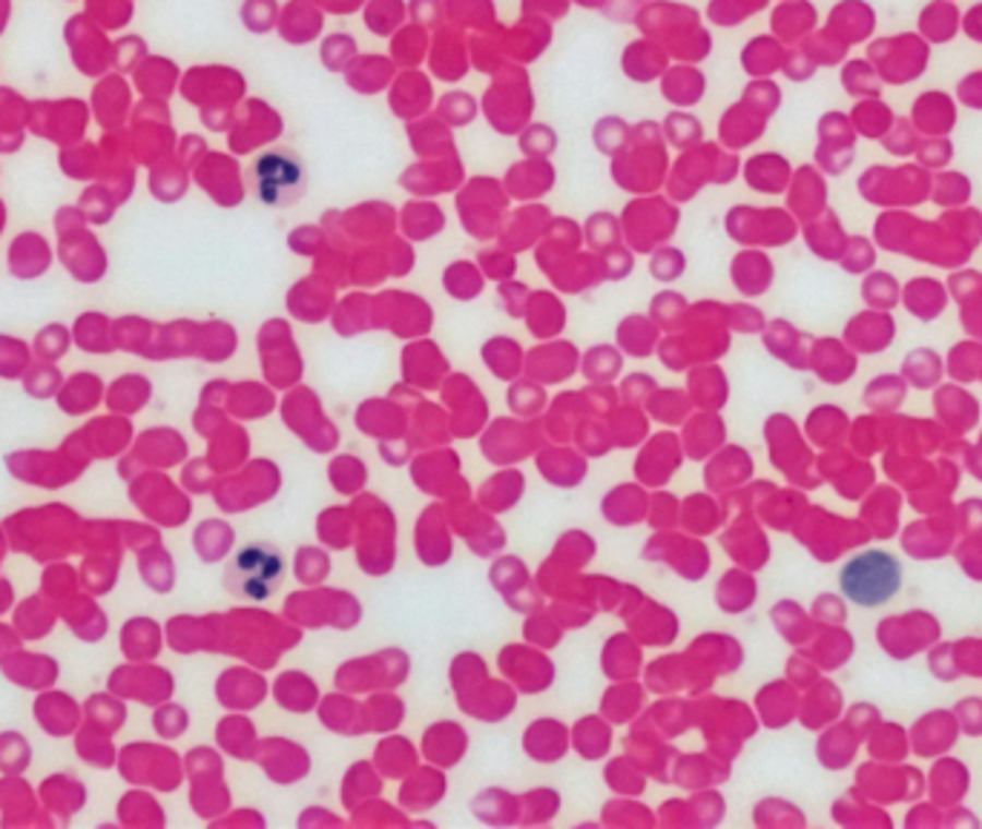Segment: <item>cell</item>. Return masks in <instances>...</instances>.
<instances>
[{
    "instance_id": "6da1fadb",
    "label": "cell",
    "mask_w": 982,
    "mask_h": 829,
    "mask_svg": "<svg viewBox=\"0 0 982 829\" xmlns=\"http://www.w3.org/2000/svg\"><path fill=\"white\" fill-rule=\"evenodd\" d=\"M839 589L859 609H879L902 589V566L888 551H859L839 572Z\"/></svg>"
},
{
    "instance_id": "7a4b0ae2",
    "label": "cell",
    "mask_w": 982,
    "mask_h": 829,
    "mask_svg": "<svg viewBox=\"0 0 982 829\" xmlns=\"http://www.w3.org/2000/svg\"><path fill=\"white\" fill-rule=\"evenodd\" d=\"M282 574H285V557L271 543H248L236 551L230 566L225 572V586L236 597L250 603H265L276 591Z\"/></svg>"
},
{
    "instance_id": "3957f363",
    "label": "cell",
    "mask_w": 982,
    "mask_h": 829,
    "mask_svg": "<svg viewBox=\"0 0 982 829\" xmlns=\"http://www.w3.org/2000/svg\"><path fill=\"white\" fill-rule=\"evenodd\" d=\"M259 202L267 207L290 204L304 190V167L288 149H267L253 164Z\"/></svg>"
},
{
    "instance_id": "277c9868",
    "label": "cell",
    "mask_w": 982,
    "mask_h": 829,
    "mask_svg": "<svg viewBox=\"0 0 982 829\" xmlns=\"http://www.w3.org/2000/svg\"><path fill=\"white\" fill-rule=\"evenodd\" d=\"M63 38H67V44L72 49V61H75V67L84 72L86 79L89 75L98 79V75L112 70V44L107 40L101 26L95 24L86 12L72 17L67 29H63Z\"/></svg>"
},
{
    "instance_id": "5b68a950",
    "label": "cell",
    "mask_w": 982,
    "mask_h": 829,
    "mask_svg": "<svg viewBox=\"0 0 982 829\" xmlns=\"http://www.w3.org/2000/svg\"><path fill=\"white\" fill-rule=\"evenodd\" d=\"M282 121L267 104L248 101V112L242 118H233V130H230V144L233 149L244 153L259 144H271L279 139Z\"/></svg>"
},
{
    "instance_id": "8992f818",
    "label": "cell",
    "mask_w": 982,
    "mask_h": 829,
    "mask_svg": "<svg viewBox=\"0 0 982 829\" xmlns=\"http://www.w3.org/2000/svg\"><path fill=\"white\" fill-rule=\"evenodd\" d=\"M93 112L104 130H116L130 112V86L121 75H107L93 93Z\"/></svg>"
},
{
    "instance_id": "52a82bcc",
    "label": "cell",
    "mask_w": 982,
    "mask_h": 829,
    "mask_svg": "<svg viewBox=\"0 0 982 829\" xmlns=\"http://www.w3.org/2000/svg\"><path fill=\"white\" fill-rule=\"evenodd\" d=\"M276 26L290 44H308L322 32V12L313 7V0H290V7L279 12Z\"/></svg>"
},
{
    "instance_id": "ba28073f",
    "label": "cell",
    "mask_w": 982,
    "mask_h": 829,
    "mask_svg": "<svg viewBox=\"0 0 982 829\" xmlns=\"http://www.w3.org/2000/svg\"><path fill=\"white\" fill-rule=\"evenodd\" d=\"M133 81L147 98H161L164 101V98L176 89V84H181V75L179 67L172 61H167V58H149L147 55V58L135 67Z\"/></svg>"
},
{
    "instance_id": "9c48e42d",
    "label": "cell",
    "mask_w": 982,
    "mask_h": 829,
    "mask_svg": "<svg viewBox=\"0 0 982 829\" xmlns=\"http://www.w3.org/2000/svg\"><path fill=\"white\" fill-rule=\"evenodd\" d=\"M431 104V84L426 81L422 72H414L411 75H403V79L394 84L391 89V109L397 112L399 118H417L420 112H426V107Z\"/></svg>"
},
{
    "instance_id": "30bf717a",
    "label": "cell",
    "mask_w": 982,
    "mask_h": 829,
    "mask_svg": "<svg viewBox=\"0 0 982 829\" xmlns=\"http://www.w3.org/2000/svg\"><path fill=\"white\" fill-rule=\"evenodd\" d=\"M667 72V55L652 40H635L624 52V75L638 84H647L652 79H661Z\"/></svg>"
},
{
    "instance_id": "8fae6325",
    "label": "cell",
    "mask_w": 982,
    "mask_h": 829,
    "mask_svg": "<svg viewBox=\"0 0 982 829\" xmlns=\"http://www.w3.org/2000/svg\"><path fill=\"white\" fill-rule=\"evenodd\" d=\"M663 84V98L675 107H693L704 98V75L693 67H675V70H667L661 75Z\"/></svg>"
},
{
    "instance_id": "7c38bea8",
    "label": "cell",
    "mask_w": 982,
    "mask_h": 829,
    "mask_svg": "<svg viewBox=\"0 0 982 829\" xmlns=\"http://www.w3.org/2000/svg\"><path fill=\"white\" fill-rule=\"evenodd\" d=\"M406 17V0H368L366 3V26L380 38H388L403 29Z\"/></svg>"
},
{
    "instance_id": "4fadbf2b",
    "label": "cell",
    "mask_w": 982,
    "mask_h": 829,
    "mask_svg": "<svg viewBox=\"0 0 982 829\" xmlns=\"http://www.w3.org/2000/svg\"><path fill=\"white\" fill-rule=\"evenodd\" d=\"M86 15L101 29H124L133 17V3L130 0H86Z\"/></svg>"
},
{
    "instance_id": "5bb4252c",
    "label": "cell",
    "mask_w": 982,
    "mask_h": 829,
    "mask_svg": "<svg viewBox=\"0 0 982 829\" xmlns=\"http://www.w3.org/2000/svg\"><path fill=\"white\" fill-rule=\"evenodd\" d=\"M242 24L248 32L265 35L279 24V7L276 0H248L242 7Z\"/></svg>"
},
{
    "instance_id": "9a60e30c",
    "label": "cell",
    "mask_w": 982,
    "mask_h": 829,
    "mask_svg": "<svg viewBox=\"0 0 982 829\" xmlns=\"http://www.w3.org/2000/svg\"><path fill=\"white\" fill-rule=\"evenodd\" d=\"M320 58L327 70L334 72L345 70V67L357 58V40L348 38V35H331V38L322 40Z\"/></svg>"
},
{
    "instance_id": "2e32d148",
    "label": "cell",
    "mask_w": 982,
    "mask_h": 829,
    "mask_svg": "<svg viewBox=\"0 0 982 829\" xmlns=\"http://www.w3.org/2000/svg\"><path fill=\"white\" fill-rule=\"evenodd\" d=\"M147 58V44L141 38H121L112 44V70L116 72H135L141 61Z\"/></svg>"
},
{
    "instance_id": "e0dca14e",
    "label": "cell",
    "mask_w": 982,
    "mask_h": 829,
    "mask_svg": "<svg viewBox=\"0 0 982 829\" xmlns=\"http://www.w3.org/2000/svg\"><path fill=\"white\" fill-rule=\"evenodd\" d=\"M475 112H477V104L471 101V98H468L466 93L445 95V101L440 104V116H443V124H452V127L471 124V121H475Z\"/></svg>"
},
{
    "instance_id": "ac0fdd59",
    "label": "cell",
    "mask_w": 982,
    "mask_h": 829,
    "mask_svg": "<svg viewBox=\"0 0 982 829\" xmlns=\"http://www.w3.org/2000/svg\"><path fill=\"white\" fill-rule=\"evenodd\" d=\"M663 132H667V141L681 144V147L693 144V141H702V124L693 116H686V112H670L667 124H663Z\"/></svg>"
},
{
    "instance_id": "d6986e66",
    "label": "cell",
    "mask_w": 982,
    "mask_h": 829,
    "mask_svg": "<svg viewBox=\"0 0 982 829\" xmlns=\"http://www.w3.org/2000/svg\"><path fill=\"white\" fill-rule=\"evenodd\" d=\"M336 3H345L343 12H351V9H359V7H362V3H368V0H327V9L334 12Z\"/></svg>"
},
{
    "instance_id": "ffe728a7",
    "label": "cell",
    "mask_w": 982,
    "mask_h": 829,
    "mask_svg": "<svg viewBox=\"0 0 982 829\" xmlns=\"http://www.w3.org/2000/svg\"><path fill=\"white\" fill-rule=\"evenodd\" d=\"M9 15H12V7H9V0H0V35H3V29H7Z\"/></svg>"
}]
</instances>
